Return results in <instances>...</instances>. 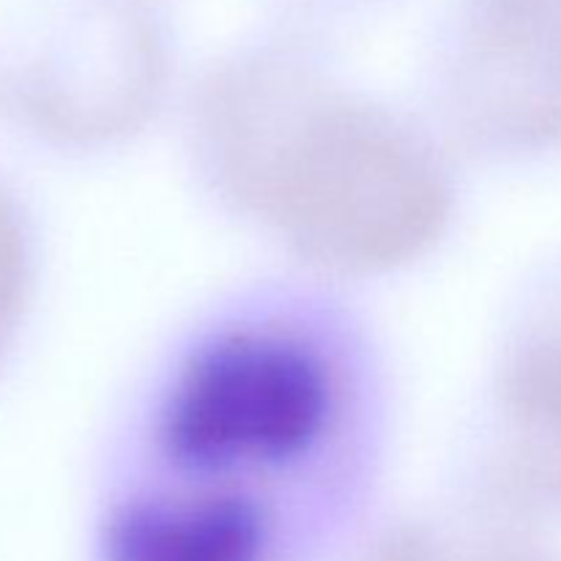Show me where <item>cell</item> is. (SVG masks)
Returning a JSON list of instances; mask_svg holds the SVG:
<instances>
[{"label": "cell", "instance_id": "cell-1", "mask_svg": "<svg viewBox=\"0 0 561 561\" xmlns=\"http://www.w3.org/2000/svg\"><path fill=\"white\" fill-rule=\"evenodd\" d=\"M365 392L323 307H241L159 378L104 518L107 561H274L301 504L351 488Z\"/></svg>", "mask_w": 561, "mask_h": 561}, {"label": "cell", "instance_id": "cell-2", "mask_svg": "<svg viewBox=\"0 0 561 561\" xmlns=\"http://www.w3.org/2000/svg\"><path fill=\"white\" fill-rule=\"evenodd\" d=\"M190 129L214 195L327 277L411 266L453 222V175L436 142L345 85L301 31L222 55L197 82Z\"/></svg>", "mask_w": 561, "mask_h": 561}, {"label": "cell", "instance_id": "cell-3", "mask_svg": "<svg viewBox=\"0 0 561 561\" xmlns=\"http://www.w3.org/2000/svg\"><path fill=\"white\" fill-rule=\"evenodd\" d=\"M164 0H58L20 91L47 131L82 146L124 140L157 113L170 75Z\"/></svg>", "mask_w": 561, "mask_h": 561}, {"label": "cell", "instance_id": "cell-4", "mask_svg": "<svg viewBox=\"0 0 561 561\" xmlns=\"http://www.w3.org/2000/svg\"><path fill=\"white\" fill-rule=\"evenodd\" d=\"M438 88L455 131L474 148L561 146V0H453Z\"/></svg>", "mask_w": 561, "mask_h": 561}, {"label": "cell", "instance_id": "cell-5", "mask_svg": "<svg viewBox=\"0 0 561 561\" xmlns=\"http://www.w3.org/2000/svg\"><path fill=\"white\" fill-rule=\"evenodd\" d=\"M488 488L507 513L561 510V263L526 294L499 351Z\"/></svg>", "mask_w": 561, "mask_h": 561}, {"label": "cell", "instance_id": "cell-6", "mask_svg": "<svg viewBox=\"0 0 561 561\" xmlns=\"http://www.w3.org/2000/svg\"><path fill=\"white\" fill-rule=\"evenodd\" d=\"M31 290V241L25 219L0 190V359L14 340Z\"/></svg>", "mask_w": 561, "mask_h": 561}, {"label": "cell", "instance_id": "cell-7", "mask_svg": "<svg viewBox=\"0 0 561 561\" xmlns=\"http://www.w3.org/2000/svg\"><path fill=\"white\" fill-rule=\"evenodd\" d=\"M279 3L305 16H337L373 9V5L387 3V0H279Z\"/></svg>", "mask_w": 561, "mask_h": 561}]
</instances>
